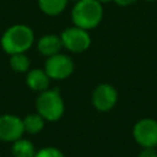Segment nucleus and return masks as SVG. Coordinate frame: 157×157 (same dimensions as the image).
I'll use <instances>...</instances> for the list:
<instances>
[{
	"instance_id": "1",
	"label": "nucleus",
	"mask_w": 157,
	"mask_h": 157,
	"mask_svg": "<svg viewBox=\"0 0 157 157\" xmlns=\"http://www.w3.org/2000/svg\"><path fill=\"white\" fill-rule=\"evenodd\" d=\"M103 16V9L97 0H77L71 17L75 26L83 29H91L99 25Z\"/></svg>"
},
{
	"instance_id": "2",
	"label": "nucleus",
	"mask_w": 157,
	"mask_h": 157,
	"mask_svg": "<svg viewBox=\"0 0 157 157\" xmlns=\"http://www.w3.org/2000/svg\"><path fill=\"white\" fill-rule=\"evenodd\" d=\"M33 32L25 25H15L10 27L1 38V47L9 54L26 52L33 43Z\"/></svg>"
},
{
	"instance_id": "3",
	"label": "nucleus",
	"mask_w": 157,
	"mask_h": 157,
	"mask_svg": "<svg viewBox=\"0 0 157 157\" xmlns=\"http://www.w3.org/2000/svg\"><path fill=\"white\" fill-rule=\"evenodd\" d=\"M37 109L47 120H58L64 112L63 99L56 90L44 91L37 99Z\"/></svg>"
},
{
	"instance_id": "4",
	"label": "nucleus",
	"mask_w": 157,
	"mask_h": 157,
	"mask_svg": "<svg viewBox=\"0 0 157 157\" xmlns=\"http://www.w3.org/2000/svg\"><path fill=\"white\" fill-rule=\"evenodd\" d=\"M60 38H61L63 45L66 49L71 52H76V53L86 50L91 44V38L88 33L86 32V29L77 27V26L65 29L61 33Z\"/></svg>"
},
{
	"instance_id": "5",
	"label": "nucleus",
	"mask_w": 157,
	"mask_h": 157,
	"mask_svg": "<svg viewBox=\"0 0 157 157\" xmlns=\"http://www.w3.org/2000/svg\"><path fill=\"white\" fill-rule=\"evenodd\" d=\"M74 70V64L71 59L63 54L50 55L45 63V72L49 77L61 80L67 77Z\"/></svg>"
},
{
	"instance_id": "6",
	"label": "nucleus",
	"mask_w": 157,
	"mask_h": 157,
	"mask_svg": "<svg viewBox=\"0 0 157 157\" xmlns=\"http://www.w3.org/2000/svg\"><path fill=\"white\" fill-rule=\"evenodd\" d=\"M135 140L144 147H153L157 145V121L152 119H142L134 128Z\"/></svg>"
},
{
	"instance_id": "7",
	"label": "nucleus",
	"mask_w": 157,
	"mask_h": 157,
	"mask_svg": "<svg viewBox=\"0 0 157 157\" xmlns=\"http://www.w3.org/2000/svg\"><path fill=\"white\" fill-rule=\"evenodd\" d=\"M25 131L23 120L15 115H1L0 117V140L2 141H16Z\"/></svg>"
},
{
	"instance_id": "8",
	"label": "nucleus",
	"mask_w": 157,
	"mask_h": 157,
	"mask_svg": "<svg viewBox=\"0 0 157 157\" xmlns=\"http://www.w3.org/2000/svg\"><path fill=\"white\" fill-rule=\"evenodd\" d=\"M117 102V92L109 85H101L93 92V104L99 110H109Z\"/></svg>"
},
{
	"instance_id": "9",
	"label": "nucleus",
	"mask_w": 157,
	"mask_h": 157,
	"mask_svg": "<svg viewBox=\"0 0 157 157\" xmlns=\"http://www.w3.org/2000/svg\"><path fill=\"white\" fill-rule=\"evenodd\" d=\"M63 47V42L61 38L54 36V34H47L44 37H42L38 42V50L44 54V55H54L58 54L59 50Z\"/></svg>"
},
{
	"instance_id": "10",
	"label": "nucleus",
	"mask_w": 157,
	"mask_h": 157,
	"mask_svg": "<svg viewBox=\"0 0 157 157\" xmlns=\"http://www.w3.org/2000/svg\"><path fill=\"white\" fill-rule=\"evenodd\" d=\"M27 85L34 91H45L49 85V76L45 71L34 69L27 76Z\"/></svg>"
},
{
	"instance_id": "11",
	"label": "nucleus",
	"mask_w": 157,
	"mask_h": 157,
	"mask_svg": "<svg viewBox=\"0 0 157 157\" xmlns=\"http://www.w3.org/2000/svg\"><path fill=\"white\" fill-rule=\"evenodd\" d=\"M40 10L50 16L59 15L66 7L67 0H38Z\"/></svg>"
},
{
	"instance_id": "12",
	"label": "nucleus",
	"mask_w": 157,
	"mask_h": 157,
	"mask_svg": "<svg viewBox=\"0 0 157 157\" xmlns=\"http://www.w3.org/2000/svg\"><path fill=\"white\" fill-rule=\"evenodd\" d=\"M12 155L15 157H34V147L27 140H16L12 146Z\"/></svg>"
},
{
	"instance_id": "13",
	"label": "nucleus",
	"mask_w": 157,
	"mask_h": 157,
	"mask_svg": "<svg viewBox=\"0 0 157 157\" xmlns=\"http://www.w3.org/2000/svg\"><path fill=\"white\" fill-rule=\"evenodd\" d=\"M43 117L40 114H29L23 120L25 131L29 134H36L42 130L43 128Z\"/></svg>"
},
{
	"instance_id": "14",
	"label": "nucleus",
	"mask_w": 157,
	"mask_h": 157,
	"mask_svg": "<svg viewBox=\"0 0 157 157\" xmlns=\"http://www.w3.org/2000/svg\"><path fill=\"white\" fill-rule=\"evenodd\" d=\"M10 65L15 71L25 72L29 66V60L22 53H17V54H12L10 59Z\"/></svg>"
},
{
	"instance_id": "15",
	"label": "nucleus",
	"mask_w": 157,
	"mask_h": 157,
	"mask_svg": "<svg viewBox=\"0 0 157 157\" xmlns=\"http://www.w3.org/2000/svg\"><path fill=\"white\" fill-rule=\"evenodd\" d=\"M34 157H64V155L54 147H45V148L38 151L34 155Z\"/></svg>"
},
{
	"instance_id": "16",
	"label": "nucleus",
	"mask_w": 157,
	"mask_h": 157,
	"mask_svg": "<svg viewBox=\"0 0 157 157\" xmlns=\"http://www.w3.org/2000/svg\"><path fill=\"white\" fill-rule=\"evenodd\" d=\"M140 157H157V152L152 147H146L141 153Z\"/></svg>"
},
{
	"instance_id": "17",
	"label": "nucleus",
	"mask_w": 157,
	"mask_h": 157,
	"mask_svg": "<svg viewBox=\"0 0 157 157\" xmlns=\"http://www.w3.org/2000/svg\"><path fill=\"white\" fill-rule=\"evenodd\" d=\"M118 5H120V6H128V5H130V4H132L135 0H114Z\"/></svg>"
},
{
	"instance_id": "18",
	"label": "nucleus",
	"mask_w": 157,
	"mask_h": 157,
	"mask_svg": "<svg viewBox=\"0 0 157 157\" xmlns=\"http://www.w3.org/2000/svg\"><path fill=\"white\" fill-rule=\"evenodd\" d=\"M97 1H99V2H108V1H110V0H97Z\"/></svg>"
},
{
	"instance_id": "19",
	"label": "nucleus",
	"mask_w": 157,
	"mask_h": 157,
	"mask_svg": "<svg viewBox=\"0 0 157 157\" xmlns=\"http://www.w3.org/2000/svg\"><path fill=\"white\" fill-rule=\"evenodd\" d=\"M146 1H153V0H146Z\"/></svg>"
},
{
	"instance_id": "20",
	"label": "nucleus",
	"mask_w": 157,
	"mask_h": 157,
	"mask_svg": "<svg viewBox=\"0 0 157 157\" xmlns=\"http://www.w3.org/2000/svg\"><path fill=\"white\" fill-rule=\"evenodd\" d=\"M75 1H77V0H75Z\"/></svg>"
}]
</instances>
